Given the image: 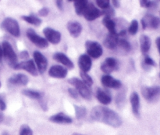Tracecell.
Wrapping results in <instances>:
<instances>
[{"mask_svg":"<svg viewBox=\"0 0 160 135\" xmlns=\"http://www.w3.org/2000/svg\"><path fill=\"white\" fill-rule=\"evenodd\" d=\"M78 65H79L81 72L87 73L92 68V59L88 54H81L78 58Z\"/></svg>","mask_w":160,"mask_h":135,"instance_id":"cell-20","label":"cell"},{"mask_svg":"<svg viewBox=\"0 0 160 135\" xmlns=\"http://www.w3.org/2000/svg\"><path fill=\"white\" fill-rule=\"evenodd\" d=\"M20 57L21 58H23V59H27L29 57V53H28V52L27 50H23V51L20 52Z\"/></svg>","mask_w":160,"mask_h":135,"instance_id":"cell-44","label":"cell"},{"mask_svg":"<svg viewBox=\"0 0 160 135\" xmlns=\"http://www.w3.org/2000/svg\"><path fill=\"white\" fill-rule=\"evenodd\" d=\"M92 120L107 124L110 127H120L123 123L121 117L113 110L103 106H95L91 111Z\"/></svg>","mask_w":160,"mask_h":135,"instance_id":"cell-1","label":"cell"},{"mask_svg":"<svg viewBox=\"0 0 160 135\" xmlns=\"http://www.w3.org/2000/svg\"><path fill=\"white\" fill-rule=\"evenodd\" d=\"M96 4L98 7L104 10L110 6V2L109 0H97Z\"/></svg>","mask_w":160,"mask_h":135,"instance_id":"cell-37","label":"cell"},{"mask_svg":"<svg viewBox=\"0 0 160 135\" xmlns=\"http://www.w3.org/2000/svg\"><path fill=\"white\" fill-rule=\"evenodd\" d=\"M6 109V103L5 100V97L2 94H0V110L5 111Z\"/></svg>","mask_w":160,"mask_h":135,"instance_id":"cell-40","label":"cell"},{"mask_svg":"<svg viewBox=\"0 0 160 135\" xmlns=\"http://www.w3.org/2000/svg\"><path fill=\"white\" fill-rule=\"evenodd\" d=\"M142 94L148 102H154L160 97V86H144L142 87Z\"/></svg>","mask_w":160,"mask_h":135,"instance_id":"cell-5","label":"cell"},{"mask_svg":"<svg viewBox=\"0 0 160 135\" xmlns=\"http://www.w3.org/2000/svg\"><path fill=\"white\" fill-rule=\"evenodd\" d=\"M38 101H39V104H40V105H41V107H42V109H43L44 111H46V110L48 109V107H47V102L45 101L43 98L41 99V100H38Z\"/></svg>","mask_w":160,"mask_h":135,"instance_id":"cell-42","label":"cell"},{"mask_svg":"<svg viewBox=\"0 0 160 135\" xmlns=\"http://www.w3.org/2000/svg\"><path fill=\"white\" fill-rule=\"evenodd\" d=\"M68 83H70V84L73 85V86L76 88V90L78 91V94H79L83 98L88 100L92 99V92H91L88 86L82 80H81L78 78H76V77H73V78H69Z\"/></svg>","mask_w":160,"mask_h":135,"instance_id":"cell-2","label":"cell"},{"mask_svg":"<svg viewBox=\"0 0 160 135\" xmlns=\"http://www.w3.org/2000/svg\"><path fill=\"white\" fill-rule=\"evenodd\" d=\"M119 61L114 57H107L101 64V70L104 73L109 74L119 68Z\"/></svg>","mask_w":160,"mask_h":135,"instance_id":"cell-11","label":"cell"},{"mask_svg":"<svg viewBox=\"0 0 160 135\" xmlns=\"http://www.w3.org/2000/svg\"><path fill=\"white\" fill-rule=\"evenodd\" d=\"M118 46L120 48L123 50V51L126 52V53H129L131 50V45L126 39H119Z\"/></svg>","mask_w":160,"mask_h":135,"instance_id":"cell-31","label":"cell"},{"mask_svg":"<svg viewBox=\"0 0 160 135\" xmlns=\"http://www.w3.org/2000/svg\"><path fill=\"white\" fill-rule=\"evenodd\" d=\"M133 114L137 118L140 117V97L137 92H133L130 97Z\"/></svg>","mask_w":160,"mask_h":135,"instance_id":"cell-19","label":"cell"},{"mask_svg":"<svg viewBox=\"0 0 160 135\" xmlns=\"http://www.w3.org/2000/svg\"><path fill=\"white\" fill-rule=\"evenodd\" d=\"M53 59L56 60L58 62L61 63L62 64H63L66 68L69 69H72L74 68V64L72 62L71 60L63 53H61V52H56L53 54Z\"/></svg>","mask_w":160,"mask_h":135,"instance_id":"cell-18","label":"cell"},{"mask_svg":"<svg viewBox=\"0 0 160 135\" xmlns=\"http://www.w3.org/2000/svg\"><path fill=\"white\" fill-rule=\"evenodd\" d=\"M140 5L142 7L148 8V9H152L155 8L157 6V3L155 1H148V0H141Z\"/></svg>","mask_w":160,"mask_h":135,"instance_id":"cell-36","label":"cell"},{"mask_svg":"<svg viewBox=\"0 0 160 135\" xmlns=\"http://www.w3.org/2000/svg\"><path fill=\"white\" fill-rule=\"evenodd\" d=\"M48 14H49V9L47 7H42L38 11V14L42 17H46L48 15Z\"/></svg>","mask_w":160,"mask_h":135,"instance_id":"cell-41","label":"cell"},{"mask_svg":"<svg viewBox=\"0 0 160 135\" xmlns=\"http://www.w3.org/2000/svg\"><path fill=\"white\" fill-rule=\"evenodd\" d=\"M2 135H9V133H8V132H6V131H4V132H3L2 133Z\"/></svg>","mask_w":160,"mask_h":135,"instance_id":"cell-49","label":"cell"},{"mask_svg":"<svg viewBox=\"0 0 160 135\" xmlns=\"http://www.w3.org/2000/svg\"><path fill=\"white\" fill-rule=\"evenodd\" d=\"M67 69L65 67L61 65H52L48 70V75L52 78H64L67 77Z\"/></svg>","mask_w":160,"mask_h":135,"instance_id":"cell-14","label":"cell"},{"mask_svg":"<svg viewBox=\"0 0 160 135\" xmlns=\"http://www.w3.org/2000/svg\"><path fill=\"white\" fill-rule=\"evenodd\" d=\"M22 94L26 97H29V98L34 99V100H40L41 99L43 98V94L39 91L34 90V89H25L22 90Z\"/></svg>","mask_w":160,"mask_h":135,"instance_id":"cell-26","label":"cell"},{"mask_svg":"<svg viewBox=\"0 0 160 135\" xmlns=\"http://www.w3.org/2000/svg\"><path fill=\"white\" fill-rule=\"evenodd\" d=\"M142 24L144 30L147 29V28L157 29L160 27V19L152 14H147L142 19Z\"/></svg>","mask_w":160,"mask_h":135,"instance_id":"cell-9","label":"cell"},{"mask_svg":"<svg viewBox=\"0 0 160 135\" xmlns=\"http://www.w3.org/2000/svg\"><path fill=\"white\" fill-rule=\"evenodd\" d=\"M56 4L59 10L60 11L63 10V2L61 1V0H58V1H56Z\"/></svg>","mask_w":160,"mask_h":135,"instance_id":"cell-43","label":"cell"},{"mask_svg":"<svg viewBox=\"0 0 160 135\" xmlns=\"http://www.w3.org/2000/svg\"><path fill=\"white\" fill-rule=\"evenodd\" d=\"M8 82L13 86H26L28 83V77L24 74H17L11 76Z\"/></svg>","mask_w":160,"mask_h":135,"instance_id":"cell-22","label":"cell"},{"mask_svg":"<svg viewBox=\"0 0 160 135\" xmlns=\"http://www.w3.org/2000/svg\"><path fill=\"white\" fill-rule=\"evenodd\" d=\"M21 18L23 19L24 21L28 22V23L31 24H34L35 26H39L42 23V20H41L39 17H36L34 14H31V15H24L22 16Z\"/></svg>","mask_w":160,"mask_h":135,"instance_id":"cell-29","label":"cell"},{"mask_svg":"<svg viewBox=\"0 0 160 135\" xmlns=\"http://www.w3.org/2000/svg\"><path fill=\"white\" fill-rule=\"evenodd\" d=\"M156 64L152 58L148 55H145L143 61V68L145 69H148L150 67H156Z\"/></svg>","mask_w":160,"mask_h":135,"instance_id":"cell-32","label":"cell"},{"mask_svg":"<svg viewBox=\"0 0 160 135\" xmlns=\"http://www.w3.org/2000/svg\"><path fill=\"white\" fill-rule=\"evenodd\" d=\"M101 82L104 86L112 88V89H120L123 86L120 80L116 79L115 78H113V77L109 75H103L101 78Z\"/></svg>","mask_w":160,"mask_h":135,"instance_id":"cell-15","label":"cell"},{"mask_svg":"<svg viewBox=\"0 0 160 135\" xmlns=\"http://www.w3.org/2000/svg\"><path fill=\"white\" fill-rule=\"evenodd\" d=\"M85 48L88 55L90 57L95 58V59L99 58L103 53V49L102 46L95 41L88 40L85 42Z\"/></svg>","mask_w":160,"mask_h":135,"instance_id":"cell-6","label":"cell"},{"mask_svg":"<svg viewBox=\"0 0 160 135\" xmlns=\"http://www.w3.org/2000/svg\"><path fill=\"white\" fill-rule=\"evenodd\" d=\"M156 46H157L158 50H159V53L160 54V37H158L157 39H156Z\"/></svg>","mask_w":160,"mask_h":135,"instance_id":"cell-46","label":"cell"},{"mask_svg":"<svg viewBox=\"0 0 160 135\" xmlns=\"http://www.w3.org/2000/svg\"><path fill=\"white\" fill-rule=\"evenodd\" d=\"M112 4L114 7L119 8L120 6V3L119 1H117V0H113V1H112Z\"/></svg>","mask_w":160,"mask_h":135,"instance_id":"cell-45","label":"cell"},{"mask_svg":"<svg viewBox=\"0 0 160 135\" xmlns=\"http://www.w3.org/2000/svg\"><path fill=\"white\" fill-rule=\"evenodd\" d=\"M95 96H96L97 100L100 103L102 104V105H107L109 104H110L111 101H112V97H111V96L107 92H106V91L103 90L102 89H101L99 87L96 89Z\"/></svg>","mask_w":160,"mask_h":135,"instance_id":"cell-23","label":"cell"},{"mask_svg":"<svg viewBox=\"0 0 160 135\" xmlns=\"http://www.w3.org/2000/svg\"><path fill=\"white\" fill-rule=\"evenodd\" d=\"M67 30L73 38H78L82 32V25L81 23L75 20H70L67 24Z\"/></svg>","mask_w":160,"mask_h":135,"instance_id":"cell-16","label":"cell"},{"mask_svg":"<svg viewBox=\"0 0 160 135\" xmlns=\"http://www.w3.org/2000/svg\"><path fill=\"white\" fill-rule=\"evenodd\" d=\"M138 22L137 20H133L130 24V26L128 28V32L131 35H134L137 34L138 31Z\"/></svg>","mask_w":160,"mask_h":135,"instance_id":"cell-33","label":"cell"},{"mask_svg":"<svg viewBox=\"0 0 160 135\" xmlns=\"http://www.w3.org/2000/svg\"><path fill=\"white\" fill-rule=\"evenodd\" d=\"M2 48L3 57H5L6 61L11 68H14L18 62H17V56L12 46L9 42L4 41L2 44Z\"/></svg>","mask_w":160,"mask_h":135,"instance_id":"cell-3","label":"cell"},{"mask_svg":"<svg viewBox=\"0 0 160 135\" xmlns=\"http://www.w3.org/2000/svg\"><path fill=\"white\" fill-rule=\"evenodd\" d=\"M72 135H84V134H81V133H74Z\"/></svg>","mask_w":160,"mask_h":135,"instance_id":"cell-50","label":"cell"},{"mask_svg":"<svg viewBox=\"0 0 160 135\" xmlns=\"http://www.w3.org/2000/svg\"><path fill=\"white\" fill-rule=\"evenodd\" d=\"M74 110H75V116H76L77 119L81 120L85 118L86 115H87V109L84 106H78V105H74Z\"/></svg>","mask_w":160,"mask_h":135,"instance_id":"cell-30","label":"cell"},{"mask_svg":"<svg viewBox=\"0 0 160 135\" xmlns=\"http://www.w3.org/2000/svg\"><path fill=\"white\" fill-rule=\"evenodd\" d=\"M14 69L18 70V69H23V70L26 71L28 73L32 75L33 76H37L38 75V69L36 68L35 63L33 60H28L26 61H23V62L18 63L17 65L15 66Z\"/></svg>","mask_w":160,"mask_h":135,"instance_id":"cell-13","label":"cell"},{"mask_svg":"<svg viewBox=\"0 0 160 135\" xmlns=\"http://www.w3.org/2000/svg\"><path fill=\"white\" fill-rule=\"evenodd\" d=\"M119 39H119V36L117 34L109 33L103 41V44L109 50H115L118 46Z\"/></svg>","mask_w":160,"mask_h":135,"instance_id":"cell-21","label":"cell"},{"mask_svg":"<svg viewBox=\"0 0 160 135\" xmlns=\"http://www.w3.org/2000/svg\"><path fill=\"white\" fill-rule=\"evenodd\" d=\"M3 57V53H2V46L0 45V61H2V58Z\"/></svg>","mask_w":160,"mask_h":135,"instance_id":"cell-47","label":"cell"},{"mask_svg":"<svg viewBox=\"0 0 160 135\" xmlns=\"http://www.w3.org/2000/svg\"><path fill=\"white\" fill-rule=\"evenodd\" d=\"M102 15H105V17H110V18H112V17H113L115 15V10L112 8V6H111L109 8H107V9L102 11Z\"/></svg>","mask_w":160,"mask_h":135,"instance_id":"cell-38","label":"cell"},{"mask_svg":"<svg viewBox=\"0 0 160 135\" xmlns=\"http://www.w3.org/2000/svg\"><path fill=\"white\" fill-rule=\"evenodd\" d=\"M0 87H1V82H0Z\"/></svg>","mask_w":160,"mask_h":135,"instance_id":"cell-51","label":"cell"},{"mask_svg":"<svg viewBox=\"0 0 160 135\" xmlns=\"http://www.w3.org/2000/svg\"><path fill=\"white\" fill-rule=\"evenodd\" d=\"M159 76H160V74H159Z\"/></svg>","mask_w":160,"mask_h":135,"instance_id":"cell-52","label":"cell"},{"mask_svg":"<svg viewBox=\"0 0 160 135\" xmlns=\"http://www.w3.org/2000/svg\"><path fill=\"white\" fill-rule=\"evenodd\" d=\"M81 78H82V81L84 82L88 87L89 86H92V84H93V79H92V78L88 75V74L86 73V72H81Z\"/></svg>","mask_w":160,"mask_h":135,"instance_id":"cell-34","label":"cell"},{"mask_svg":"<svg viewBox=\"0 0 160 135\" xmlns=\"http://www.w3.org/2000/svg\"><path fill=\"white\" fill-rule=\"evenodd\" d=\"M3 119H4V116H3L2 113L0 112V122H2L3 121Z\"/></svg>","mask_w":160,"mask_h":135,"instance_id":"cell-48","label":"cell"},{"mask_svg":"<svg viewBox=\"0 0 160 135\" xmlns=\"http://www.w3.org/2000/svg\"><path fill=\"white\" fill-rule=\"evenodd\" d=\"M20 135H33V131L31 127L27 124H23L20 128Z\"/></svg>","mask_w":160,"mask_h":135,"instance_id":"cell-35","label":"cell"},{"mask_svg":"<svg viewBox=\"0 0 160 135\" xmlns=\"http://www.w3.org/2000/svg\"><path fill=\"white\" fill-rule=\"evenodd\" d=\"M88 3V2L87 0H80V1L74 2L73 5H74L75 12H76L77 15H82L84 9H85L86 6H87Z\"/></svg>","mask_w":160,"mask_h":135,"instance_id":"cell-28","label":"cell"},{"mask_svg":"<svg viewBox=\"0 0 160 135\" xmlns=\"http://www.w3.org/2000/svg\"><path fill=\"white\" fill-rule=\"evenodd\" d=\"M82 15L88 21H93L98 17H101L102 15V12L98 8H97L94 3H88Z\"/></svg>","mask_w":160,"mask_h":135,"instance_id":"cell-8","label":"cell"},{"mask_svg":"<svg viewBox=\"0 0 160 135\" xmlns=\"http://www.w3.org/2000/svg\"><path fill=\"white\" fill-rule=\"evenodd\" d=\"M34 61L35 65H37V69L40 74H44L48 67V61L47 58L39 51H34L33 53Z\"/></svg>","mask_w":160,"mask_h":135,"instance_id":"cell-10","label":"cell"},{"mask_svg":"<svg viewBox=\"0 0 160 135\" xmlns=\"http://www.w3.org/2000/svg\"><path fill=\"white\" fill-rule=\"evenodd\" d=\"M44 35H45V39L48 41V42L56 45L59 43L61 41V33L57 30H55L52 28H45L43 30Z\"/></svg>","mask_w":160,"mask_h":135,"instance_id":"cell-12","label":"cell"},{"mask_svg":"<svg viewBox=\"0 0 160 135\" xmlns=\"http://www.w3.org/2000/svg\"><path fill=\"white\" fill-rule=\"evenodd\" d=\"M48 120L52 122L58 124H70L73 122V119L70 116L63 112H59L57 114L50 116Z\"/></svg>","mask_w":160,"mask_h":135,"instance_id":"cell-17","label":"cell"},{"mask_svg":"<svg viewBox=\"0 0 160 135\" xmlns=\"http://www.w3.org/2000/svg\"><path fill=\"white\" fill-rule=\"evenodd\" d=\"M115 101L117 108L120 109L123 108V106L125 105V102H126V89H122L117 94Z\"/></svg>","mask_w":160,"mask_h":135,"instance_id":"cell-27","label":"cell"},{"mask_svg":"<svg viewBox=\"0 0 160 135\" xmlns=\"http://www.w3.org/2000/svg\"><path fill=\"white\" fill-rule=\"evenodd\" d=\"M102 24L105 27L108 29L110 34H117V24L112 18L108 17H105L102 19Z\"/></svg>","mask_w":160,"mask_h":135,"instance_id":"cell-25","label":"cell"},{"mask_svg":"<svg viewBox=\"0 0 160 135\" xmlns=\"http://www.w3.org/2000/svg\"><path fill=\"white\" fill-rule=\"evenodd\" d=\"M68 93L72 98L78 99V97H79V94H78V91L76 90V89H73V88H69Z\"/></svg>","mask_w":160,"mask_h":135,"instance_id":"cell-39","label":"cell"},{"mask_svg":"<svg viewBox=\"0 0 160 135\" xmlns=\"http://www.w3.org/2000/svg\"><path fill=\"white\" fill-rule=\"evenodd\" d=\"M2 29L7 31L14 37H19L20 35V29L19 24L17 20L12 17H6L1 24Z\"/></svg>","mask_w":160,"mask_h":135,"instance_id":"cell-4","label":"cell"},{"mask_svg":"<svg viewBox=\"0 0 160 135\" xmlns=\"http://www.w3.org/2000/svg\"><path fill=\"white\" fill-rule=\"evenodd\" d=\"M140 48L143 54L146 55L151 48V39L148 35H142L140 37Z\"/></svg>","mask_w":160,"mask_h":135,"instance_id":"cell-24","label":"cell"},{"mask_svg":"<svg viewBox=\"0 0 160 135\" xmlns=\"http://www.w3.org/2000/svg\"><path fill=\"white\" fill-rule=\"evenodd\" d=\"M27 36H28V39L31 41L32 43H34L36 46L39 47L41 49H45L46 47L48 46V42L45 38L41 37L39 35H38L37 33L34 31V30H33L32 28H29V29L27 30L26 32Z\"/></svg>","mask_w":160,"mask_h":135,"instance_id":"cell-7","label":"cell"}]
</instances>
